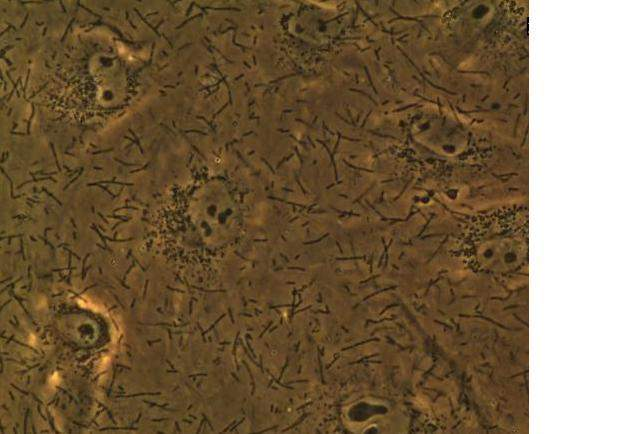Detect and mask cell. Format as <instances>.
Masks as SVG:
<instances>
[{"instance_id":"1","label":"cell","mask_w":640,"mask_h":434,"mask_svg":"<svg viewBox=\"0 0 640 434\" xmlns=\"http://www.w3.org/2000/svg\"><path fill=\"white\" fill-rule=\"evenodd\" d=\"M466 258L473 267L497 276H516L528 262V233L524 216L514 213L472 234Z\"/></svg>"}]
</instances>
